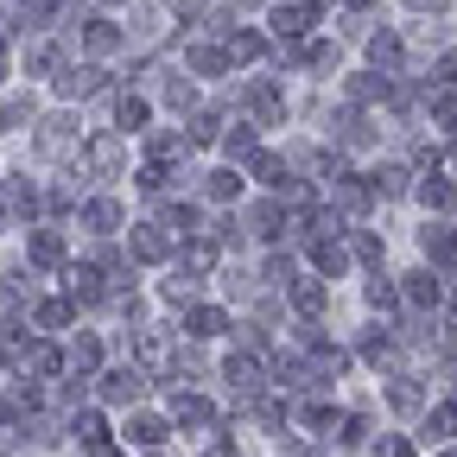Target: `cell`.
<instances>
[{
	"instance_id": "20",
	"label": "cell",
	"mask_w": 457,
	"mask_h": 457,
	"mask_svg": "<svg viewBox=\"0 0 457 457\" xmlns=\"http://www.w3.org/2000/svg\"><path fill=\"white\" fill-rule=\"evenodd\" d=\"M0 204L13 210L20 228L45 222V171H20V165H7V171H0Z\"/></svg>"
},
{
	"instance_id": "31",
	"label": "cell",
	"mask_w": 457,
	"mask_h": 457,
	"mask_svg": "<svg viewBox=\"0 0 457 457\" xmlns=\"http://www.w3.org/2000/svg\"><path fill=\"white\" fill-rule=\"evenodd\" d=\"M286 312H293V318H312V324H330V312H337V286L318 279V273H299L293 286H286Z\"/></svg>"
},
{
	"instance_id": "2",
	"label": "cell",
	"mask_w": 457,
	"mask_h": 457,
	"mask_svg": "<svg viewBox=\"0 0 457 457\" xmlns=\"http://www.w3.org/2000/svg\"><path fill=\"white\" fill-rule=\"evenodd\" d=\"M83 134H89L83 108H64V102H51V108L38 114V121L26 128V153H32V165H38V171H57V165H71V159H77Z\"/></svg>"
},
{
	"instance_id": "21",
	"label": "cell",
	"mask_w": 457,
	"mask_h": 457,
	"mask_svg": "<svg viewBox=\"0 0 457 457\" xmlns=\"http://www.w3.org/2000/svg\"><path fill=\"white\" fill-rule=\"evenodd\" d=\"M171 51H179L185 77H197L204 89H222V83H236V71H228V51H222V38H179Z\"/></svg>"
},
{
	"instance_id": "44",
	"label": "cell",
	"mask_w": 457,
	"mask_h": 457,
	"mask_svg": "<svg viewBox=\"0 0 457 457\" xmlns=\"http://www.w3.org/2000/svg\"><path fill=\"white\" fill-rule=\"evenodd\" d=\"M222 261H228V254L210 242V228H204V236H191V242H179V267H185V273H197L204 286L222 273Z\"/></svg>"
},
{
	"instance_id": "55",
	"label": "cell",
	"mask_w": 457,
	"mask_h": 457,
	"mask_svg": "<svg viewBox=\"0 0 457 457\" xmlns=\"http://www.w3.org/2000/svg\"><path fill=\"white\" fill-rule=\"evenodd\" d=\"M134 457H171V451H134Z\"/></svg>"
},
{
	"instance_id": "11",
	"label": "cell",
	"mask_w": 457,
	"mask_h": 457,
	"mask_svg": "<svg viewBox=\"0 0 457 457\" xmlns=\"http://www.w3.org/2000/svg\"><path fill=\"white\" fill-rule=\"evenodd\" d=\"M51 286H57V293H64L83 318H102V312H108V299H114V293H108V273H102L89 254H77V261H71L64 273H57Z\"/></svg>"
},
{
	"instance_id": "48",
	"label": "cell",
	"mask_w": 457,
	"mask_h": 457,
	"mask_svg": "<svg viewBox=\"0 0 457 457\" xmlns=\"http://www.w3.org/2000/svg\"><path fill=\"white\" fill-rule=\"evenodd\" d=\"M432 77H438L445 89H457V45H451V51H438V64H432Z\"/></svg>"
},
{
	"instance_id": "47",
	"label": "cell",
	"mask_w": 457,
	"mask_h": 457,
	"mask_svg": "<svg viewBox=\"0 0 457 457\" xmlns=\"http://www.w3.org/2000/svg\"><path fill=\"white\" fill-rule=\"evenodd\" d=\"M369 457H413V438L407 432H375L369 438Z\"/></svg>"
},
{
	"instance_id": "23",
	"label": "cell",
	"mask_w": 457,
	"mask_h": 457,
	"mask_svg": "<svg viewBox=\"0 0 457 457\" xmlns=\"http://www.w3.org/2000/svg\"><path fill=\"white\" fill-rule=\"evenodd\" d=\"M343 71H350V64H343V38H337V32H312V38L299 45V77H305L312 89H330Z\"/></svg>"
},
{
	"instance_id": "46",
	"label": "cell",
	"mask_w": 457,
	"mask_h": 457,
	"mask_svg": "<svg viewBox=\"0 0 457 457\" xmlns=\"http://www.w3.org/2000/svg\"><path fill=\"white\" fill-rule=\"evenodd\" d=\"M426 128H432L438 140H457V89L426 96Z\"/></svg>"
},
{
	"instance_id": "10",
	"label": "cell",
	"mask_w": 457,
	"mask_h": 457,
	"mask_svg": "<svg viewBox=\"0 0 457 457\" xmlns=\"http://www.w3.org/2000/svg\"><path fill=\"white\" fill-rule=\"evenodd\" d=\"M114 438H121L128 451H171L179 426H171V413L159 407V400H146V407H128V413H114Z\"/></svg>"
},
{
	"instance_id": "52",
	"label": "cell",
	"mask_w": 457,
	"mask_h": 457,
	"mask_svg": "<svg viewBox=\"0 0 457 457\" xmlns=\"http://www.w3.org/2000/svg\"><path fill=\"white\" fill-rule=\"evenodd\" d=\"M445 318H451V324H457V279H451V286H445Z\"/></svg>"
},
{
	"instance_id": "41",
	"label": "cell",
	"mask_w": 457,
	"mask_h": 457,
	"mask_svg": "<svg viewBox=\"0 0 457 457\" xmlns=\"http://www.w3.org/2000/svg\"><path fill=\"white\" fill-rule=\"evenodd\" d=\"M254 273H261L267 293H286L305 273V261H299V248H254Z\"/></svg>"
},
{
	"instance_id": "1",
	"label": "cell",
	"mask_w": 457,
	"mask_h": 457,
	"mask_svg": "<svg viewBox=\"0 0 457 457\" xmlns=\"http://www.w3.org/2000/svg\"><path fill=\"white\" fill-rule=\"evenodd\" d=\"M236 114H242V121H254L267 140L286 134V128H299V114H293V83L273 77V71L236 77Z\"/></svg>"
},
{
	"instance_id": "5",
	"label": "cell",
	"mask_w": 457,
	"mask_h": 457,
	"mask_svg": "<svg viewBox=\"0 0 457 457\" xmlns=\"http://www.w3.org/2000/svg\"><path fill=\"white\" fill-rule=\"evenodd\" d=\"M77 165L89 171L96 185H114V191H121V185H128V171L140 165V153H134V140H128L121 128H108V121H102V128H89V134H83Z\"/></svg>"
},
{
	"instance_id": "7",
	"label": "cell",
	"mask_w": 457,
	"mask_h": 457,
	"mask_svg": "<svg viewBox=\"0 0 457 457\" xmlns=\"http://www.w3.org/2000/svg\"><path fill=\"white\" fill-rule=\"evenodd\" d=\"M20 261L45 279H57L71 261H77V236H71V222H32L20 228Z\"/></svg>"
},
{
	"instance_id": "24",
	"label": "cell",
	"mask_w": 457,
	"mask_h": 457,
	"mask_svg": "<svg viewBox=\"0 0 457 457\" xmlns=\"http://www.w3.org/2000/svg\"><path fill=\"white\" fill-rule=\"evenodd\" d=\"M102 108H108V128H121L128 140H140V134L159 121V102H153L146 89H134V83H121V89H114Z\"/></svg>"
},
{
	"instance_id": "9",
	"label": "cell",
	"mask_w": 457,
	"mask_h": 457,
	"mask_svg": "<svg viewBox=\"0 0 457 457\" xmlns=\"http://www.w3.org/2000/svg\"><path fill=\"white\" fill-rule=\"evenodd\" d=\"M121 356H128V362H140L153 381H165L171 356H179V324H171L165 312H159V318H146L140 330H128V337H121Z\"/></svg>"
},
{
	"instance_id": "14",
	"label": "cell",
	"mask_w": 457,
	"mask_h": 457,
	"mask_svg": "<svg viewBox=\"0 0 457 457\" xmlns=\"http://www.w3.org/2000/svg\"><path fill=\"white\" fill-rule=\"evenodd\" d=\"M77 57H89V64H121L128 57V26H121V13H83V26H77Z\"/></svg>"
},
{
	"instance_id": "45",
	"label": "cell",
	"mask_w": 457,
	"mask_h": 457,
	"mask_svg": "<svg viewBox=\"0 0 457 457\" xmlns=\"http://www.w3.org/2000/svg\"><path fill=\"white\" fill-rule=\"evenodd\" d=\"M413 426H420V445H432V451H438V445H457V407H451V400L426 407Z\"/></svg>"
},
{
	"instance_id": "4",
	"label": "cell",
	"mask_w": 457,
	"mask_h": 457,
	"mask_svg": "<svg viewBox=\"0 0 457 457\" xmlns=\"http://www.w3.org/2000/svg\"><path fill=\"white\" fill-rule=\"evenodd\" d=\"M159 407L171 413V426H179V438H210L228 413H222V394L216 387H185V381H165L159 387Z\"/></svg>"
},
{
	"instance_id": "40",
	"label": "cell",
	"mask_w": 457,
	"mask_h": 457,
	"mask_svg": "<svg viewBox=\"0 0 457 457\" xmlns=\"http://www.w3.org/2000/svg\"><path fill=\"white\" fill-rule=\"evenodd\" d=\"M261 146H267V134H261L254 121H242V114H228V128H222V140H216V159H222V165H248Z\"/></svg>"
},
{
	"instance_id": "37",
	"label": "cell",
	"mask_w": 457,
	"mask_h": 457,
	"mask_svg": "<svg viewBox=\"0 0 457 457\" xmlns=\"http://www.w3.org/2000/svg\"><path fill=\"white\" fill-rule=\"evenodd\" d=\"M362 279V318H381V324H394V318H407V299H400V279L381 267V273H356Z\"/></svg>"
},
{
	"instance_id": "13",
	"label": "cell",
	"mask_w": 457,
	"mask_h": 457,
	"mask_svg": "<svg viewBox=\"0 0 457 457\" xmlns=\"http://www.w3.org/2000/svg\"><path fill=\"white\" fill-rule=\"evenodd\" d=\"M171 324H179V337L185 343H204V350H222V343H228V330H236V312H228L216 293H204L197 305H185L179 318H171Z\"/></svg>"
},
{
	"instance_id": "28",
	"label": "cell",
	"mask_w": 457,
	"mask_h": 457,
	"mask_svg": "<svg viewBox=\"0 0 457 457\" xmlns=\"http://www.w3.org/2000/svg\"><path fill=\"white\" fill-rule=\"evenodd\" d=\"M134 153L146 159V165H165V171H179V165H191V146H185V128L179 121H165V114H159V121L134 140Z\"/></svg>"
},
{
	"instance_id": "15",
	"label": "cell",
	"mask_w": 457,
	"mask_h": 457,
	"mask_svg": "<svg viewBox=\"0 0 457 457\" xmlns=\"http://www.w3.org/2000/svg\"><path fill=\"white\" fill-rule=\"evenodd\" d=\"M121 248H128V261H134L146 279H153V273H165L171 261H179V242H171V236H165V228H159L153 216H134V222H128Z\"/></svg>"
},
{
	"instance_id": "18",
	"label": "cell",
	"mask_w": 457,
	"mask_h": 457,
	"mask_svg": "<svg viewBox=\"0 0 457 457\" xmlns=\"http://www.w3.org/2000/svg\"><path fill=\"white\" fill-rule=\"evenodd\" d=\"M318 20H324L318 0H273V7L261 13V26H267L273 45H305V38L318 32Z\"/></svg>"
},
{
	"instance_id": "17",
	"label": "cell",
	"mask_w": 457,
	"mask_h": 457,
	"mask_svg": "<svg viewBox=\"0 0 457 457\" xmlns=\"http://www.w3.org/2000/svg\"><path fill=\"white\" fill-rule=\"evenodd\" d=\"M222 51H228V71H236V77H254V71H267L273 38H267V26H254V20H228V26H222Z\"/></svg>"
},
{
	"instance_id": "49",
	"label": "cell",
	"mask_w": 457,
	"mask_h": 457,
	"mask_svg": "<svg viewBox=\"0 0 457 457\" xmlns=\"http://www.w3.org/2000/svg\"><path fill=\"white\" fill-rule=\"evenodd\" d=\"M400 7H407V13H420V20H438V13L451 7V0H400Z\"/></svg>"
},
{
	"instance_id": "22",
	"label": "cell",
	"mask_w": 457,
	"mask_h": 457,
	"mask_svg": "<svg viewBox=\"0 0 457 457\" xmlns=\"http://www.w3.org/2000/svg\"><path fill=\"white\" fill-rule=\"evenodd\" d=\"M71 57H77V51L57 38V32H32V38H20V77L38 89V83H51L57 71H64Z\"/></svg>"
},
{
	"instance_id": "19",
	"label": "cell",
	"mask_w": 457,
	"mask_h": 457,
	"mask_svg": "<svg viewBox=\"0 0 457 457\" xmlns=\"http://www.w3.org/2000/svg\"><path fill=\"white\" fill-rule=\"evenodd\" d=\"M413 248H420V261H426L432 273L457 279V216H420Z\"/></svg>"
},
{
	"instance_id": "43",
	"label": "cell",
	"mask_w": 457,
	"mask_h": 457,
	"mask_svg": "<svg viewBox=\"0 0 457 457\" xmlns=\"http://www.w3.org/2000/svg\"><path fill=\"white\" fill-rule=\"evenodd\" d=\"M343 242H350L356 273H381V267H387V236H381L375 222H350V236H343Z\"/></svg>"
},
{
	"instance_id": "39",
	"label": "cell",
	"mask_w": 457,
	"mask_h": 457,
	"mask_svg": "<svg viewBox=\"0 0 457 457\" xmlns=\"http://www.w3.org/2000/svg\"><path fill=\"white\" fill-rule=\"evenodd\" d=\"M387 89H394V77H381V71H369V64H356V71H343V77H337V96H343V102H356V108H381Z\"/></svg>"
},
{
	"instance_id": "42",
	"label": "cell",
	"mask_w": 457,
	"mask_h": 457,
	"mask_svg": "<svg viewBox=\"0 0 457 457\" xmlns=\"http://www.w3.org/2000/svg\"><path fill=\"white\" fill-rule=\"evenodd\" d=\"M210 242L222 248V254H254V236H248V222H242V204L236 210H210Z\"/></svg>"
},
{
	"instance_id": "50",
	"label": "cell",
	"mask_w": 457,
	"mask_h": 457,
	"mask_svg": "<svg viewBox=\"0 0 457 457\" xmlns=\"http://www.w3.org/2000/svg\"><path fill=\"white\" fill-rule=\"evenodd\" d=\"M375 7H381V0H337L330 13H375Z\"/></svg>"
},
{
	"instance_id": "6",
	"label": "cell",
	"mask_w": 457,
	"mask_h": 457,
	"mask_svg": "<svg viewBox=\"0 0 457 457\" xmlns=\"http://www.w3.org/2000/svg\"><path fill=\"white\" fill-rule=\"evenodd\" d=\"M343 343H350V356H356V369H369V375H400V369H413V356L407 350H400V337H394V324H381V318H362L350 337H343Z\"/></svg>"
},
{
	"instance_id": "51",
	"label": "cell",
	"mask_w": 457,
	"mask_h": 457,
	"mask_svg": "<svg viewBox=\"0 0 457 457\" xmlns=\"http://www.w3.org/2000/svg\"><path fill=\"white\" fill-rule=\"evenodd\" d=\"M13 236H20V222H13V210H7V204H0V242H13Z\"/></svg>"
},
{
	"instance_id": "35",
	"label": "cell",
	"mask_w": 457,
	"mask_h": 457,
	"mask_svg": "<svg viewBox=\"0 0 457 457\" xmlns=\"http://www.w3.org/2000/svg\"><path fill=\"white\" fill-rule=\"evenodd\" d=\"M413 210L420 216H457V179L445 165H426L413 179Z\"/></svg>"
},
{
	"instance_id": "26",
	"label": "cell",
	"mask_w": 457,
	"mask_h": 457,
	"mask_svg": "<svg viewBox=\"0 0 457 457\" xmlns=\"http://www.w3.org/2000/svg\"><path fill=\"white\" fill-rule=\"evenodd\" d=\"M146 293H153V305H159V312H165V318H179V312H185V305H197V299H204V293H210V286H204V279H197V273H185V267H179V261H171V267H165V273H153V279H146Z\"/></svg>"
},
{
	"instance_id": "56",
	"label": "cell",
	"mask_w": 457,
	"mask_h": 457,
	"mask_svg": "<svg viewBox=\"0 0 457 457\" xmlns=\"http://www.w3.org/2000/svg\"><path fill=\"white\" fill-rule=\"evenodd\" d=\"M165 7H179V0H165Z\"/></svg>"
},
{
	"instance_id": "30",
	"label": "cell",
	"mask_w": 457,
	"mask_h": 457,
	"mask_svg": "<svg viewBox=\"0 0 457 457\" xmlns=\"http://www.w3.org/2000/svg\"><path fill=\"white\" fill-rule=\"evenodd\" d=\"M242 171H248V191H267V197H286V191H293V179H299L293 159L279 153V140H267V146H261Z\"/></svg>"
},
{
	"instance_id": "27",
	"label": "cell",
	"mask_w": 457,
	"mask_h": 457,
	"mask_svg": "<svg viewBox=\"0 0 457 457\" xmlns=\"http://www.w3.org/2000/svg\"><path fill=\"white\" fill-rule=\"evenodd\" d=\"M381 407H387L394 420H420V413L432 407V381H426L420 369H400V375H387V381H381Z\"/></svg>"
},
{
	"instance_id": "29",
	"label": "cell",
	"mask_w": 457,
	"mask_h": 457,
	"mask_svg": "<svg viewBox=\"0 0 457 457\" xmlns=\"http://www.w3.org/2000/svg\"><path fill=\"white\" fill-rule=\"evenodd\" d=\"M299 261H305V273H318V279H330V286L356 279V261H350V242H343V236H312V242L299 248Z\"/></svg>"
},
{
	"instance_id": "36",
	"label": "cell",
	"mask_w": 457,
	"mask_h": 457,
	"mask_svg": "<svg viewBox=\"0 0 457 457\" xmlns=\"http://www.w3.org/2000/svg\"><path fill=\"white\" fill-rule=\"evenodd\" d=\"M400 279V299H407V312H445V273H432L426 261H413L407 273H394Z\"/></svg>"
},
{
	"instance_id": "34",
	"label": "cell",
	"mask_w": 457,
	"mask_h": 457,
	"mask_svg": "<svg viewBox=\"0 0 457 457\" xmlns=\"http://www.w3.org/2000/svg\"><path fill=\"white\" fill-rule=\"evenodd\" d=\"M362 64L381 71V77H407V71H413V51H407V38H400L394 26H375V32L362 38Z\"/></svg>"
},
{
	"instance_id": "3",
	"label": "cell",
	"mask_w": 457,
	"mask_h": 457,
	"mask_svg": "<svg viewBox=\"0 0 457 457\" xmlns=\"http://www.w3.org/2000/svg\"><path fill=\"white\" fill-rule=\"evenodd\" d=\"M134 216H140V210H134V197H128V191L96 185V191L77 204V216H71V236H77V248H83V242H121Z\"/></svg>"
},
{
	"instance_id": "54",
	"label": "cell",
	"mask_w": 457,
	"mask_h": 457,
	"mask_svg": "<svg viewBox=\"0 0 457 457\" xmlns=\"http://www.w3.org/2000/svg\"><path fill=\"white\" fill-rule=\"evenodd\" d=\"M432 457H457V445H438V451H432Z\"/></svg>"
},
{
	"instance_id": "25",
	"label": "cell",
	"mask_w": 457,
	"mask_h": 457,
	"mask_svg": "<svg viewBox=\"0 0 457 457\" xmlns=\"http://www.w3.org/2000/svg\"><path fill=\"white\" fill-rule=\"evenodd\" d=\"M242 222H248L254 248H293V242H286V204H279V197L248 191V197H242Z\"/></svg>"
},
{
	"instance_id": "38",
	"label": "cell",
	"mask_w": 457,
	"mask_h": 457,
	"mask_svg": "<svg viewBox=\"0 0 457 457\" xmlns=\"http://www.w3.org/2000/svg\"><path fill=\"white\" fill-rule=\"evenodd\" d=\"M369 438H375V420H369L362 407H337L318 445H324V451H369Z\"/></svg>"
},
{
	"instance_id": "57",
	"label": "cell",
	"mask_w": 457,
	"mask_h": 457,
	"mask_svg": "<svg viewBox=\"0 0 457 457\" xmlns=\"http://www.w3.org/2000/svg\"><path fill=\"white\" fill-rule=\"evenodd\" d=\"M0 171H7V165H0Z\"/></svg>"
},
{
	"instance_id": "8",
	"label": "cell",
	"mask_w": 457,
	"mask_h": 457,
	"mask_svg": "<svg viewBox=\"0 0 457 457\" xmlns=\"http://www.w3.org/2000/svg\"><path fill=\"white\" fill-rule=\"evenodd\" d=\"M159 394V381L140 369V362H128V356H114L102 375H96V407H108V413H128V407H146V400Z\"/></svg>"
},
{
	"instance_id": "12",
	"label": "cell",
	"mask_w": 457,
	"mask_h": 457,
	"mask_svg": "<svg viewBox=\"0 0 457 457\" xmlns=\"http://www.w3.org/2000/svg\"><path fill=\"white\" fill-rule=\"evenodd\" d=\"M191 197H197L204 210H236V204L248 197V171H242V165H222V159H197Z\"/></svg>"
},
{
	"instance_id": "32",
	"label": "cell",
	"mask_w": 457,
	"mask_h": 457,
	"mask_svg": "<svg viewBox=\"0 0 457 457\" xmlns=\"http://www.w3.org/2000/svg\"><path fill=\"white\" fill-rule=\"evenodd\" d=\"M324 204H330L343 222H381V210H375V191H369V179H362V165L350 171V179H337V185L324 191Z\"/></svg>"
},
{
	"instance_id": "16",
	"label": "cell",
	"mask_w": 457,
	"mask_h": 457,
	"mask_svg": "<svg viewBox=\"0 0 457 457\" xmlns=\"http://www.w3.org/2000/svg\"><path fill=\"white\" fill-rule=\"evenodd\" d=\"M362 179L375 191V210H394V204H413V179H420V171L400 159V153H381V159L362 165Z\"/></svg>"
},
{
	"instance_id": "33",
	"label": "cell",
	"mask_w": 457,
	"mask_h": 457,
	"mask_svg": "<svg viewBox=\"0 0 457 457\" xmlns=\"http://www.w3.org/2000/svg\"><path fill=\"white\" fill-rule=\"evenodd\" d=\"M83 324V312L57 293V286H45V293L32 299V312H26V330H38V337H71Z\"/></svg>"
},
{
	"instance_id": "53",
	"label": "cell",
	"mask_w": 457,
	"mask_h": 457,
	"mask_svg": "<svg viewBox=\"0 0 457 457\" xmlns=\"http://www.w3.org/2000/svg\"><path fill=\"white\" fill-rule=\"evenodd\" d=\"M96 7H102V13H128V7H134V0H96Z\"/></svg>"
}]
</instances>
